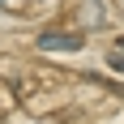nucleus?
Listing matches in <instances>:
<instances>
[{
    "instance_id": "f257e3e1",
    "label": "nucleus",
    "mask_w": 124,
    "mask_h": 124,
    "mask_svg": "<svg viewBox=\"0 0 124 124\" xmlns=\"http://www.w3.org/2000/svg\"><path fill=\"white\" fill-rule=\"evenodd\" d=\"M86 43L81 34H64V30H47V34H39V51H77Z\"/></svg>"
},
{
    "instance_id": "f03ea898",
    "label": "nucleus",
    "mask_w": 124,
    "mask_h": 124,
    "mask_svg": "<svg viewBox=\"0 0 124 124\" xmlns=\"http://www.w3.org/2000/svg\"><path fill=\"white\" fill-rule=\"evenodd\" d=\"M107 64H111L116 73H124V51H111V56H107Z\"/></svg>"
}]
</instances>
